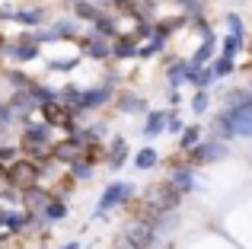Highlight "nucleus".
I'll use <instances>...</instances> for the list:
<instances>
[{
  "mask_svg": "<svg viewBox=\"0 0 252 249\" xmlns=\"http://www.w3.org/2000/svg\"><path fill=\"white\" fill-rule=\"evenodd\" d=\"M61 249H80V243H77V240H70V243H64Z\"/></svg>",
  "mask_w": 252,
  "mask_h": 249,
  "instance_id": "obj_38",
  "label": "nucleus"
},
{
  "mask_svg": "<svg viewBox=\"0 0 252 249\" xmlns=\"http://www.w3.org/2000/svg\"><path fill=\"white\" fill-rule=\"evenodd\" d=\"M19 160V147H13V144H0V169H6L10 163Z\"/></svg>",
  "mask_w": 252,
  "mask_h": 249,
  "instance_id": "obj_28",
  "label": "nucleus"
},
{
  "mask_svg": "<svg viewBox=\"0 0 252 249\" xmlns=\"http://www.w3.org/2000/svg\"><path fill=\"white\" fill-rule=\"evenodd\" d=\"M6 80H10V83H13V87H16V90H26V87H29V83H32V77L19 74V70H10V74H6Z\"/></svg>",
  "mask_w": 252,
  "mask_h": 249,
  "instance_id": "obj_33",
  "label": "nucleus"
},
{
  "mask_svg": "<svg viewBox=\"0 0 252 249\" xmlns=\"http://www.w3.org/2000/svg\"><path fill=\"white\" fill-rule=\"evenodd\" d=\"M223 106H227V109H236V106H252V93H249L246 87L230 90V93L223 96Z\"/></svg>",
  "mask_w": 252,
  "mask_h": 249,
  "instance_id": "obj_21",
  "label": "nucleus"
},
{
  "mask_svg": "<svg viewBox=\"0 0 252 249\" xmlns=\"http://www.w3.org/2000/svg\"><path fill=\"white\" fill-rule=\"evenodd\" d=\"M157 160H160V154H157L154 147H144V150H137L134 166H137V169H154V166H157Z\"/></svg>",
  "mask_w": 252,
  "mask_h": 249,
  "instance_id": "obj_24",
  "label": "nucleus"
},
{
  "mask_svg": "<svg viewBox=\"0 0 252 249\" xmlns=\"http://www.w3.org/2000/svg\"><path fill=\"white\" fill-rule=\"evenodd\" d=\"M3 131H6V128H0V144H3Z\"/></svg>",
  "mask_w": 252,
  "mask_h": 249,
  "instance_id": "obj_39",
  "label": "nucleus"
},
{
  "mask_svg": "<svg viewBox=\"0 0 252 249\" xmlns=\"http://www.w3.org/2000/svg\"><path fill=\"white\" fill-rule=\"evenodd\" d=\"M134 48H137V42L131 35L112 38V58H115V61H128V58H134Z\"/></svg>",
  "mask_w": 252,
  "mask_h": 249,
  "instance_id": "obj_16",
  "label": "nucleus"
},
{
  "mask_svg": "<svg viewBox=\"0 0 252 249\" xmlns=\"http://www.w3.org/2000/svg\"><path fill=\"white\" fill-rule=\"evenodd\" d=\"M189 83L198 90H208L211 83H214V74H211V67H201V70H189Z\"/></svg>",
  "mask_w": 252,
  "mask_h": 249,
  "instance_id": "obj_26",
  "label": "nucleus"
},
{
  "mask_svg": "<svg viewBox=\"0 0 252 249\" xmlns=\"http://www.w3.org/2000/svg\"><path fill=\"white\" fill-rule=\"evenodd\" d=\"M169 186L176 188L179 195H189L191 188L198 186L195 182V169L185 166V163H172V173H169Z\"/></svg>",
  "mask_w": 252,
  "mask_h": 249,
  "instance_id": "obj_8",
  "label": "nucleus"
},
{
  "mask_svg": "<svg viewBox=\"0 0 252 249\" xmlns=\"http://www.w3.org/2000/svg\"><path fill=\"white\" fill-rule=\"evenodd\" d=\"M3 55L13 58L16 64H29L42 55V45H32V42H16V45H3Z\"/></svg>",
  "mask_w": 252,
  "mask_h": 249,
  "instance_id": "obj_9",
  "label": "nucleus"
},
{
  "mask_svg": "<svg viewBox=\"0 0 252 249\" xmlns=\"http://www.w3.org/2000/svg\"><path fill=\"white\" fill-rule=\"evenodd\" d=\"M208 90H198V93H195V99H191V112H198V115H201V112H208Z\"/></svg>",
  "mask_w": 252,
  "mask_h": 249,
  "instance_id": "obj_30",
  "label": "nucleus"
},
{
  "mask_svg": "<svg viewBox=\"0 0 252 249\" xmlns=\"http://www.w3.org/2000/svg\"><path fill=\"white\" fill-rule=\"evenodd\" d=\"M74 16L86 19V23H96V19L102 16V6H93L90 0H77V3H74Z\"/></svg>",
  "mask_w": 252,
  "mask_h": 249,
  "instance_id": "obj_18",
  "label": "nucleus"
},
{
  "mask_svg": "<svg viewBox=\"0 0 252 249\" xmlns=\"http://www.w3.org/2000/svg\"><path fill=\"white\" fill-rule=\"evenodd\" d=\"M163 128H166V112L154 109V112H150L147 119H144V131H141V134L150 141V137H160V134H163Z\"/></svg>",
  "mask_w": 252,
  "mask_h": 249,
  "instance_id": "obj_15",
  "label": "nucleus"
},
{
  "mask_svg": "<svg viewBox=\"0 0 252 249\" xmlns=\"http://www.w3.org/2000/svg\"><path fill=\"white\" fill-rule=\"evenodd\" d=\"M0 179H3V169H0Z\"/></svg>",
  "mask_w": 252,
  "mask_h": 249,
  "instance_id": "obj_41",
  "label": "nucleus"
},
{
  "mask_svg": "<svg viewBox=\"0 0 252 249\" xmlns=\"http://www.w3.org/2000/svg\"><path fill=\"white\" fill-rule=\"evenodd\" d=\"M185 154H189V163H185V166L198 169L201 163H217V160H227V156H230V144L214 141V137H201V141H198L191 150H185Z\"/></svg>",
  "mask_w": 252,
  "mask_h": 249,
  "instance_id": "obj_3",
  "label": "nucleus"
},
{
  "mask_svg": "<svg viewBox=\"0 0 252 249\" xmlns=\"http://www.w3.org/2000/svg\"><path fill=\"white\" fill-rule=\"evenodd\" d=\"M118 109L128 112V115H137V112H147V102H144L141 96H134V93H122L118 96Z\"/></svg>",
  "mask_w": 252,
  "mask_h": 249,
  "instance_id": "obj_17",
  "label": "nucleus"
},
{
  "mask_svg": "<svg viewBox=\"0 0 252 249\" xmlns=\"http://www.w3.org/2000/svg\"><path fill=\"white\" fill-rule=\"evenodd\" d=\"M80 58H67V61H48V70H74Z\"/></svg>",
  "mask_w": 252,
  "mask_h": 249,
  "instance_id": "obj_34",
  "label": "nucleus"
},
{
  "mask_svg": "<svg viewBox=\"0 0 252 249\" xmlns=\"http://www.w3.org/2000/svg\"><path fill=\"white\" fill-rule=\"evenodd\" d=\"M38 112H42V122L48 124V128H70L74 124V115H70V109L64 106V102H45V106H38Z\"/></svg>",
  "mask_w": 252,
  "mask_h": 249,
  "instance_id": "obj_6",
  "label": "nucleus"
},
{
  "mask_svg": "<svg viewBox=\"0 0 252 249\" xmlns=\"http://www.w3.org/2000/svg\"><path fill=\"white\" fill-rule=\"evenodd\" d=\"M13 16V10H10V3H0V19H10Z\"/></svg>",
  "mask_w": 252,
  "mask_h": 249,
  "instance_id": "obj_37",
  "label": "nucleus"
},
{
  "mask_svg": "<svg viewBox=\"0 0 252 249\" xmlns=\"http://www.w3.org/2000/svg\"><path fill=\"white\" fill-rule=\"evenodd\" d=\"M6 109L13 112V119H16V115H23V119H26V115H29L32 109H38V106L32 102V96L26 93V90H16V93H13V99L6 102Z\"/></svg>",
  "mask_w": 252,
  "mask_h": 249,
  "instance_id": "obj_14",
  "label": "nucleus"
},
{
  "mask_svg": "<svg viewBox=\"0 0 252 249\" xmlns=\"http://www.w3.org/2000/svg\"><path fill=\"white\" fill-rule=\"evenodd\" d=\"M51 147V128L45 122H23V141H19V156L26 160H42Z\"/></svg>",
  "mask_w": 252,
  "mask_h": 249,
  "instance_id": "obj_1",
  "label": "nucleus"
},
{
  "mask_svg": "<svg viewBox=\"0 0 252 249\" xmlns=\"http://www.w3.org/2000/svg\"><path fill=\"white\" fill-rule=\"evenodd\" d=\"M227 26H230V35H236V38L246 35V32H243V19L236 16V13H227Z\"/></svg>",
  "mask_w": 252,
  "mask_h": 249,
  "instance_id": "obj_32",
  "label": "nucleus"
},
{
  "mask_svg": "<svg viewBox=\"0 0 252 249\" xmlns=\"http://www.w3.org/2000/svg\"><path fill=\"white\" fill-rule=\"evenodd\" d=\"M182 102V96H179V90H169V106H179Z\"/></svg>",
  "mask_w": 252,
  "mask_h": 249,
  "instance_id": "obj_36",
  "label": "nucleus"
},
{
  "mask_svg": "<svg viewBox=\"0 0 252 249\" xmlns=\"http://www.w3.org/2000/svg\"><path fill=\"white\" fill-rule=\"evenodd\" d=\"M105 160H109V169H122L125 160H128V141L122 134L109 141V150H105Z\"/></svg>",
  "mask_w": 252,
  "mask_h": 249,
  "instance_id": "obj_12",
  "label": "nucleus"
},
{
  "mask_svg": "<svg viewBox=\"0 0 252 249\" xmlns=\"http://www.w3.org/2000/svg\"><path fill=\"white\" fill-rule=\"evenodd\" d=\"M83 58H93V61H109V58H112V42H105V38H99V35H90L83 42Z\"/></svg>",
  "mask_w": 252,
  "mask_h": 249,
  "instance_id": "obj_11",
  "label": "nucleus"
},
{
  "mask_svg": "<svg viewBox=\"0 0 252 249\" xmlns=\"http://www.w3.org/2000/svg\"><path fill=\"white\" fill-rule=\"evenodd\" d=\"M198 141H201V128L198 124H185L182 134H179V150H191Z\"/></svg>",
  "mask_w": 252,
  "mask_h": 249,
  "instance_id": "obj_22",
  "label": "nucleus"
},
{
  "mask_svg": "<svg viewBox=\"0 0 252 249\" xmlns=\"http://www.w3.org/2000/svg\"><path fill=\"white\" fill-rule=\"evenodd\" d=\"M0 48H3V35H0Z\"/></svg>",
  "mask_w": 252,
  "mask_h": 249,
  "instance_id": "obj_40",
  "label": "nucleus"
},
{
  "mask_svg": "<svg viewBox=\"0 0 252 249\" xmlns=\"http://www.w3.org/2000/svg\"><path fill=\"white\" fill-rule=\"evenodd\" d=\"M243 48H246V45H243V38H236V35H227V38L220 42V55H223V58L243 55Z\"/></svg>",
  "mask_w": 252,
  "mask_h": 249,
  "instance_id": "obj_27",
  "label": "nucleus"
},
{
  "mask_svg": "<svg viewBox=\"0 0 252 249\" xmlns=\"http://www.w3.org/2000/svg\"><path fill=\"white\" fill-rule=\"evenodd\" d=\"M10 19H16V23H23V26H38L45 19V10H42V6H32V10H13Z\"/></svg>",
  "mask_w": 252,
  "mask_h": 249,
  "instance_id": "obj_20",
  "label": "nucleus"
},
{
  "mask_svg": "<svg viewBox=\"0 0 252 249\" xmlns=\"http://www.w3.org/2000/svg\"><path fill=\"white\" fill-rule=\"evenodd\" d=\"M182 128H185V122L179 119L176 112L166 115V128H163V134H182Z\"/></svg>",
  "mask_w": 252,
  "mask_h": 249,
  "instance_id": "obj_31",
  "label": "nucleus"
},
{
  "mask_svg": "<svg viewBox=\"0 0 252 249\" xmlns=\"http://www.w3.org/2000/svg\"><path fill=\"white\" fill-rule=\"evenodd\" d=\"M163 48H166V42L154 35V38H150L147 45H137V48H134V58H154V55H160Z\"/></svg>",
  "mask_w": 252,
  "mask_h": 249,
  "instance_id": "obj_25",
  "label": "nucleus"
},
{
  "mask_svg": "<svg viewBox=\"0 0 252 249\" xmlns=\"http://www.w3.org/2000/svg\"><path fill=\"white\" fill-rule=\"evenodd\" d=\"M74 3H77V0H74Z\"/></svg>",
  "mask_w": 252,
  "mask_h": 249,
  "instance_id": "obj_42",
  "label": "nucleus"
},
{
  "mask_svg": "<svg viewBox=\"0 0 252 249\" xmlns=\"http://www.w3.org/2000/svg\"><path fill=\"white\" fill-rule=\"evenodd\" d=\"M48 156H51L55 163H67V166H70V163H77V160H80V147H77V144L67 137V141L51 144V147H48Z\"/></svg>",
  "mask_w": 252,
  "mask_h": 249,
  "instance_id": "obj_10",
  "label": "nucleus"
},
{
  "mask_svg": "<svg viewBox=\"0 0 252 249\" xmlns=\"http://www.w3.org/2000/svg\"><path fill=\"white\" fill-rule=\"evenodd\" d=\"M3 182L13 192H29V188H35L38 182H42V173H38V166L32 160L19 156L16 163H10V166L3 169Z\"/></svg>",
  "mask_w": 252,
  "mask_h": 249,
  "instance_id": "obj_2",
  "label": "nucleus"
},
{
  "mask_svg": "<svg viewBox=\"0 0 252 249\" xmlns=\"http://www.w3.org/2000/svg\"><path fill=\"white\" fill-rule=\"evenodd\" d=\"M131 195H134V182H112V186H105L102 198H99V205H96V218H102V214H109L112 208L125 205Z\"/></svg>",
  "mask_w": 252,
  "mask_h": 249,
  "instance_id": "obj_5",
  "label": "nucleus"
},
{
  "mask_svg": "<svg viewBox=\"0 0 252 249\" xmlns=\"http://www.w3.org/2000/svg\"><path fill=\"white\" fill-rule=\"evenodd\" d=\"M64 218H67V201H58V198H48L45 208L38 211V220H42V224H61Z\"/></svg>",
  "mask_w": 252,
  "mask_h": 249,
  "instance_id": "obj_13",
  "label": "nucleus"
},
{
  "mask_svg": "<svg viewBox=\"0 0 252 249\" xmlns=\"http://www.w3.org/2000/svg\"><path fill=\"white\" fill-rule=\"evenodd\" d=\"M208 67H211V74H214V80H220V77H230V74H233L236 61L220 55V58H214V64H208Z\"/></svg>",
  "mask_w": 252,
  "mask_h": 249,
  "instance_id": "obj_23",
  "label": "nucleus"
},
{
  "mask_svg": "<svg viewBox=\"0 0 252 249\" xmlns=\"http://www.w3.org/2000/svg\"><path fill=\"white\" fill-rule=\"evenodd\" d=\"M169 90H176L179 83H189V64H185V58H179L176 64H169Z\"/></svg>",
  "mask_w": 252,
  "mask_h": 249,
  "instance_id": "obj_19",
  "label": "nucleus"
},
{
  "mask_svg": "<svg viewBox=\"0 0 252 249\" xmlns=\"http://www.w3.org/2000/svg\"><path fill=\"white\" fill-rule=\"evenodd\" d=\"M93 176V166H86L83 160H77V163H70V182H77V179H90Z\"/></svg>",
  "mask_w": 252,
  "mask_h": 249,
  "instance_id": "obj_29",
  "label": "nucleus"
},
{
  "mask_svg": "<svg viewBox=\"0 0 252 249\" xmlns=\"http://www.w3.org/2000/svg\"><path fill=\"white\" fill-rule=\"evenodd\" d=\"M115 96V87L112 83H105V87H90V90H80V96H77V102L70 106V115H86V112H93V109H99V106H105V102Z\"/></svg>",
  "mask_w": 252,
  "mask_h": 249,
  "instance_id": "obj_4",
  "label": "nucleus"
},
{
  "mask_svg": "<svg viewBox=\"0 0 252 249\" xmlns=\"http://www.w3.org/2000/svg\"><path fill=\"white\" fill-rule=\"evenodd\" d=\"M201 35H204L201 48H198L195 55H191V61H185V64H189V70H201V67H208V64L214 61V51H217V35H214L211 29H204Z\"/></svg>",
  "mask_w": 252,
  "mask_h": 249,
  "instance_id": "obj_7",
  "label": "nucleus"
},
{
  "mask_svg": "<svg viewBox=\"0 0 252 249\" xmlns=\"http://www.w3.org/2000/svg\"><path fill=\"white\" fill-rule=\"evenodd\" d=\"M0 201H6V205H19V192H13V188H3V192H0Z\"/></svg>",
  "mask_w": 252,
  "mask_h": 249,
  "instance_id": "obj_35",
  "label": "nucleus"
}]
</instances>
